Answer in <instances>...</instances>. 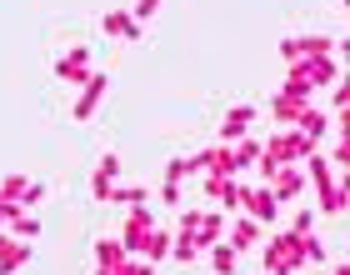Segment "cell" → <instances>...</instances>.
<instances>
[{
	"label": "cell",
	"instance_id": "obj_6",
	"mask_svg": "<svg viewBox=\"0 0 350 275\" xmlns=\"http://www.w3.org/2000/svg\"><path fill=\"white\" fill-rule=\"evenodd\" d=\"M250 120H256V105H235L226 110V120H220V140H241L250 131Z\"/></svg>",
	"mask_w": 350,
	"mask_h": 275
},
{
	"label": "cell",
	"instance_id": "obj_16",
	"mask_svg": "<svg viewBox=\"0 0 350 275\" xmlns=\"http://www.w3.org/2000/svg\"><path fill=\"white\" fill-rule=\"evenodd\" d=\"M110 200H116V205H146V190H140V185H131V190H110Z\"/></svg>",
	"mask_w": 350,
	"mask_h": 275
},
{
	"label": "cell",
	"instance_id": "obj_21",
	"mask_svg": "<svg viewBox=\"0 0 350 275\" xmlns=\"http://www.w3.org/2000/svg\"><path fill=\"white\" fill-rule=\"evenodd\" d=\"M161 205H180V181H165V190H161Z\"/></svg>",
	"mask_w": 350,
	"mask_h": 275
},
{
	"label": "cell",
	"instance_id": "obj_15",
	"mask_svg": "<svg viewBox=\"0 0 350 275\" xmlns=\"http://www.w3.org/2000/svg\"><path fill=\"white\" fill-rule=\"evenodd\" d=\"M10 225H15V235H21V240H36V235H40V220L21 215V210H15V215H10Z\"/></svg>",
	"mask_w": 350,
	"mask_h": 275
},
{
	"label": "cell",
	"instance_id": "obj_25",
	"mask_svg": "<svg viewBox=\"0 0 350 275\" xmlns=\"http://www.w3.org/2000/svg\"><path fill=\"white\" fill-rule=\"evenodd\" d=\"M90 190H95V200H110V181H105V175H95Z\"/></svg>",
	"mask_w": 350,
	"mask_h": 275
},
{
	"label": "cell",
	"instance_id": "obj_17",
	"mask_svg": "<svg viewBox=\"0 0 350 275\" xmlns=\"http://www.w3.org/2000/svg\"><path fill=\"white\" fill-rule=\"evenodd\" d=\"M95 255H100V265H110V261H125V246H116V240H100V246H95Z\"/></svg>",
	"mask_w": 350,
	"mask_h": 275
},
{
	"label": "cell",
	"instance_id": "obj_8",
	"mask_svg": "<svg viewBox=\"0 0 350 275\" xmlns=\"http://www.w3.org/2000/svg\"><path fill=\"white\" fill-rule=\"evenodd\" d=\"M245 210H250V220H275V210H280V200H275V190H250L245 196Z\"/></svg>",
	"mask_w": 350,
	"mask_h": 275
},
{
	"label": "cell",
	"instance_id": "obj_1",
	"mask_svg": "<svg viewBox=\"0 0 350 275\" xmlns=\"http://www.w3.org/2000/svg\"><path fill=\"white\" fill-rule=\"evenodd\" d=\"M310 150H315V145H310L306 135H300V131H291V135H275V140L265 145V160H260L265 181H270V175H275L280 166H291V160H306Z\"/></svg>",
	"mask_w": 350,
	"mask_h": 275
},
{
	"label": "cell",
	"instance_id": "obj_13",
	"mask_svg": "<svg viewBox=\"0 0 350 275\" xmlns=\"http://www.w3.org/2000/svg\"><path fill=\"white\" fill-rule=\"evenodd\" d=\"M235 255H241V250H235L230 240H220V246L211 250V265H215V275H230V270H235Z\"/></svg>",
	"mask_w": 350,
	"mask_h": 275
},
{
	"label": "cell",
	"instance_id": "obj_12",
	"mask_svg": "<svg viewBox=\"0 0 350 275\" xmlns=\"http://www.w3.org/2000/svg\"><path fill=\"white\" fill-rule=\"evenodd\" d=\"M300 135H306V140H321L325 131H330V116H321V110H300Z\"/></svg>",
	"mask_w": 350,
	"mask_h": 275
},
{
	"label": "cell",
	"instance_id": "obj_4",
	"mask_svg": "<svg viewBox=\"0 0 350 275\" xmlns=\"http://www.w3.org/2000/svg\"><path fill=\"white\" fill-rule=\"evenodd\" d=\"M105 86H110L105 75H85V86H81V101H75V120H90V116H95V105H100Z\"/></svg>",
	"mask_w": 350,
	"mask_h": 275
},
{
	"label": "cell",
	"instance_id": "obj_18",
	"mask_svg": "<svg viewBox=\"0 0 350 275\" xmlns=\"http://www.w3.org/2000/svg\"><path fill=\"white\" fill-rule=\"evenodd\" d=\"M25 185H30V181H21V175H10V181H5V185H0V196H5V200H15V205H21V196H25Z\"/></svg>",
	"mask_w": 350,
	"mask_h": 275
},
{
	"label": "cell",
	"instance_id": "obj_5",
	"mask_svg": "<svg viewBox=\"0 0 350 275\" xmlns=\"http://www.w3.org/2000/svg\"><path fill=\"white\" fill-rule=\"evenodd\" d=\"M100 25H105V36H116V40H140V21L125 15V10H105Z\"/></svg>",
	"mask_w": 350,
	"mask_h": 275
},
{
	"label": "cell",
	"instance_id": "obj_24",
	"mask_svg": "<svg viewBox=\"0 0 350 275\" xmlns=\"http://www.w3.org/2000/svg\"><path fill=\"white\" fill-rule=\"evenodd\" d=\"M310 225H315V215H310V210H300V215H295V235H310Z\"/></svg>",
	"mask_w": 350,
	"mask_h": 275
},
{
	"label": "cell",
	"instance_id": "obj_19",
	"mask_svg": "<svg viewBox=\"0 0 350 275\" xmlns=\"http://www.w3.org/2000/svg\"><path fill=\"white\" fill-rule=\"evenodd\" d=\"M256 155H260V145H256V140H241V145H235V166H250Z\"/></svg>",
	"mask_w": 350,
	"mask_h": 275
},
{
	"label": "cell",
	"instance_id": "obj_7",
	"mask_svg": "<svg viewBox=\"0 0 350 275\" xmlns=\"http://www.w3.org/2000/svg\"><path fill=\"white\" fill-rule=\"evenodd\" d=\"M300 185H306V175L291 170V166H280L275 175H270V190H275V200H295V196H300Z\"/></svg>",
	"mask_w": 350,
	"mask_h": 275
},
{
	"label": "cell",
	"instance_id": "obj_2",
	"mask_svg": "<svg viewBox=\"0 0 350 275\" xmlns=\"http://www.w3.org/2000/svg\"><path fill=\"white\" fill-rule=\"evenodd\" d=\"M300 261H306V255H300V235H295V231H291V235H280L275 246L265 250V270H270V275H295Z\"/></svg>",
	"mask_w": 350,
	"mask_h": 275
},
{
	"label": "cell",
	"instance_id": "obj_9",
	"mask_svg": "<svg viewBox=\"0 0 350 275\" xmlns=\"http://www.w3.org/2000/svg\"><path fill=\"white\" fill-rule=\"evenodd\" d=\"M25 261H30V240H0V275H10Z\"/></svg>",
	"mask_w": 350,
	"mask_h": 275
},
{
	"label": "cell",
	"instance_id": "obj_26",
	"mask_svg": "<svg viewBox=\"0 0 350 275\" xmlns=\"http://www.w3.org/2000/svg\"><path fill=\"white\" fill-rule=\"evenodd\" d=\"M330 105H336V120L345 116V86H336V95H330Z\"/></svg>",
	"mask_w": 350,
	"mask_h": 275
},
{
	"label": "cell",
	"instance_id": "obj_11",
	"mask_svg": "<svg viewBox=\"0 0 350 275\" xmlns=\"http://www.w3.org/2000/svg\"><path fill=\"white\" fill-rule=\"evenodd\" d=\"M135 250L146 255V261H161V255H170V235L161 231V225H150V231H146V240H140Z\"/></svg>",
	"mask_w": 350,
	"mask_h": 275
},
{
	"label": "cell",
	"instance_id": "obj_20",
	"mask_svg": "<svg viewBox=\"0 0 350 275\" xmlns=\"http://www.w3.org/2000/svg\"><path fill=\"white\" fill-rule=\"evenodd\" d=\"M95 175H105V181H116V175H120V160H116V155H100V170H95Z\"/></svg>",
	"mask_w": 350,
	"mask_h": 275
},
{
	"label": "cell",
	"instance_id": "obj_14",
	"mask_svg": "<svg viewBox=\"0 0 350 275\" xmlns=\"http://www.w3.org/2000/svg\"><path fill=\"white\" fill-rule=\"evenodd\" d=\"M256 235H260V220H241V225L230 231V246H235V250H250V246H256Z\"/></svg>",
	"mask_w": 350,
	"mask_h": 275
},
{
	"label": "cell",
	"instance_id": "obj_3",
	"mask_svg": "<svg viewBox=\"0 0 350 275\" xmlns=\"http://www.w3.org/2000/svg\"><path fill=\"white\" fill-rule=\"evenodd\" d=\"M55 75L70 80V86H85V75H90V51H85V45H75L70 55H60V60H55Z\"/></svg>",
	"mask_w": 350,
	"mask_h": 275
},
{
	"label": "cell",
	"instance_id": "obj_10",
	"mask_svg": "<svg viewBox=\"0 0 350 275\" xmlns=\"http://www.w3.org/2000/svg\"><path fill=\"white\" fill-rule=\"evenodd\" d=\"M150 225H155V215H150L146 205H135V215H131V225H125V250H135L140 240H146V231H150Z\"/></svg>",
	"mask_w": 350,
	"mask_h": 275
},
{
	"label": "cell",
	"instance_id": "obj_22",
	"mask_svg": "<svg viewBox=\"0 0 350 275\" xmlns=\"http://www.w3.org/2000/svg\"><path fill=\"white\" fill-rule=\"evenodd\" d=\"M155 10H161V0H135V21H150Z\"/></svg>",
	"mask_w": 350,
	"mask_h": 275
},
{
	"label": "cell",
	"instance_id": "obj_23",
	"mask_svg": "<svg viewBox=\"0 0 350 275\" xmlns=\"http://www.w3.org/2000/svg\"><path fill=\"white\" fill-rule=\"evenodd\" d=\"M100 275H135V265H125V261H110V265H100Z\"/></svg>",
	"mask_w": 350,
	"mask_h": 275
}]
</instances>
